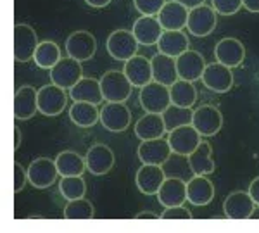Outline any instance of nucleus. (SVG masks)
Masks as SVG:
<instances>
[{"instance_id":"28","label":"nucleus","mask_w":259,"mask_h":233,"mask_svg":"<svg viewBox=\"0 0 259 233\" xmlns=\"http://www.w3.org/2000/svg\"><path fill=\"white\" fill-rule=\"evenodd\" d=\"M189 45H190L189 36L182 30H164L159 41H157L159 52L166 54L169 57H175V59L178 56H182L183 52L189 51Z\"/></svg>"},{"instance_id":"24","label":"nucleus","mask_w":259,"mask_h":233,"mask_svg":"<svg viewBox=\"0 0 259 233\" xmlns=\"http://www.w3.org/2000/svg\"><path fill=\"white\" fill-rule=\"evenodd\" d=\"M157 199L164 207L183 206V202L187 201V181L178 176L166 178L157 192Z\"/></svg>"},{"instance_id":"44","label":"nucleus","mask_w":259,"mask_h":233,"mask_svg":"<svg viewBox=\"0 0 259 233\" xmlns=\"http://www.w3.org/2000/svg\"><path fill=\"white\" fill-rule=\"evenodd\" d=\"M175 2H178V4H182V6H185L187 9H194V7H197V6H202L204 4V0H175Z\"/></svg>"},{"instance_id":"48","label":"nucleus","mask_w":259,"mask_h":233,"mask_svg":"<svg viewBox=\"0 0 259 233\" xmlns=\"http://www.w3.org/2000/svg\"><path fill=\"white\" fill-rule=\"evenodd\" d=\"M249 219H259V204H256L252 209V213H250V218Z\"/></svg>"},{"instance_id":"37","label":"nucleus","mask_w":259,"mask_h":233,"mask_svg":"<svg viewBox=\"0 0 259 233\" xmlns=\"http://www.w3.org/2000/svg\"><path fill=\"white\" fill-rule=\"evenodd\" d=\"M59 190L64 199L74 201V199H80L85 195L87 183L81 176H62L59 183Z\"/></svg>"},{"instance_id":"16","label":"nucleus","mask_w":259,"mask_h":233,"mask_svg":"<svg viewBox=\"0 0 259 233\" xmlns=\"http://www.w3.org/2000/svg\"><path fill=\"white\" fill-rule=\"evenodd\" d=\"M87 169L95 174V176H102V174L109 173L114 166V152L111 151V147L104 144H95L89 149L85 156Z\"/></svg>"},{"instance_id":"11","label":"nucleus","mask_w":259,"mask_h":233,"mask_svg":"<svg viewBox=\"0 0 259 233\" xmlns=\"http://www.w3.org/2000/svg\"><path fill=\"white\" fill-rule=\"evenodd\" d=\"M100 123L109 131H124L132 123V112L124 102H107L100 109Z\"/></svg>"},{"instance_id":"29","label":"nucleus","mask_w":259,"mask_h":233,"mask_svg":"<svg viewBox=\"0 0 259 233\" xmlns=\"http://www.w3.org/2000/svg\"><path fill=\"white\" fill-rule=\"evenodd\" d=\"M69 97L74 102H90L99 106L104 101L102 86H100V80H94V78H81L73 88L69 90Z\"/></svg>"},{"instance_id":"19","label":"nucleus","mask_w":259,"mask_h":233,"mask_svg":"<svg viewBox=\"0 0 259 233\" xmlns=\"http://www.w3.org/2000/svg\"><path fill=\"white\" fill-rule=\"evenodd\" d=\"M254 206H256V204H254L249 192L237 190V192H232L227 199H225L223 211H225V216H227L228 219L242 221V219L250 218V213H252Z\"/></svg>"},{"instance_id":"13","label":"nucleus","mask_w":259,"mask_h":233,"mask_svg":"<svg viewBox=\"0 0 259 233\" xmlns=\"http://www.w3.org/2000/svg\"><path fill=\"white\" fill-rule=\"evenodd\" d=\"M216 12L212 7L197 6L189 12V21H187V28L194 36H207L214 31L216 28Z\"/></svg>"},{"instance_id":"39","label":"nucleus","mask_w":259,"mask_h":233,"mask_svg":"<svg viewBox=\"0 0 259 233\" xmlns=\"http://www.w3.org/2000/svg\"><path fill=\"white\" fill-rule=\"evenodd\" d=\"M240 7H244L242 0H212V9L223 16L237 14L240 11Z\"/></svg>"},{"instance_id":"1","label":"nucleus","mask_w":259,"mask_h":233,"mask_svg":"<svg viewBox=\"0 0 259 233\" xmlns=\"http://www.w3.org/2000/svg\"><path fill=\"white\" fill-rule=\"evenodd\" d=\"M100 86H102L104 101L107 102H126L133 90V85L130 83L126 74L116 69L107 71L100 78Z\"/></svg>"},{"instance_id":"25","label":"nucleus","mask_w":259,"mask_h":233,"mask_svg":"<svg viewBox=\"0 0 259 233\" xmlns=\"http://www.w3.org/2000/svg\"><path fill=\"white\" fill-rule=\"evenodd\" d=\"M189 12L190 11L185 6L169 0L157 14V19L164 30H183L187 26V21H189Z\"/></svg>"},{"instance_id":"47","label":"nucleus","mask_w":259,"mask_h":233,"mask_svg":"<svg viewBox=\"0 0 259 233\" xmlns=\"http://www.w3.org/2000/svg\"><path fill=\"white\" fill-rule=\"evenodd\" d=\"M19 145H21V131L18 126H14V149L16 151L19 149Z\"/></svg>"},{"instance_id":"2","label":"nucleus","mask_w":259,"mask_h":233,"mask_svg":"<svg viewBox=\"0 0 259 233\" xmlns=\"http://www.w3.org/2000/svg\"><path fill=\"white\" fill-rule=\"evenodd\" d=\"M139 40L135 38L133 31L128 30H116L107 36L106 49L109 52V56L116 61L126 62L132 59L133 56H137L139 52Z\"/></svg>"},{"instance_id":"21","label":"nucleus","mask_w":259,"mask_h":233,"mask_svg":"<svg viewBox=\"0 0 259 233\" xmlns=\"http://www.w3.org/2000/svg\"><path fill=\"white\" fill-rule=\"evenodd\" d=\"M123 73L126 74L130 83H132L133 86H139V88L149 85L150 81H154L152 64H150V61L144 56H133L132 59H128L124 62Z\"/></svg>"},{"instance_id":"43","label":"nucleus","mask_w":259,"mask_h":233,"mask_svg":"<svg viewBox=\"0 0 259 233\" xmlns=\"http://www.w3.org/2000/svg\"><path fill=\"white\" fill-rule=\"evenodd\" d=\"M242 6H244L249 12L259 14V0H242Z\"/></svg>"},{"instance_id":"38","label":"nucleus","mask_w":259,"mask_h":233,"mask_svg":"<svg viewBox=\"0 0 259 233\" xmlns=\"http://www.w3.org/2000/svg\"><path fill=\"white\" fill-rule=\"evenodd\" d=\"M168 0H133L135 9L144 16H157Z\"/></svg>"},{"instance_id":"41","label":"nucleus","mask_w":259,"mask_h":233,"mask_svg":"<svg viewBox=\"0 0 259 233\" xmlns=\"http://www.w3.org/2000/svg\"><path fill=\"white\" fill-rule=\"evenodd\" d=\"M26 181H30L28 180V169H24L19 162H14V192H21Z\"/></svg>"},{"instance_id":"46","label":"nucleus","mask_w":259,"mask_h":233,"mask_svg":"<svg viewBox=\"0 0 259 233\" xmlns=\"http://www.w3.org/2000/svg\"><path fill=\"white\" fill-rule=\"evenodd\" d=\"M137 219H159L161 218V214H154V213H150V211H144V213H139L135 216Z\"/></svg>"},{"instance_id":"35","label":"nucleus","mask_w":259,"mask_h":233,"mask_svg":"<svg viewBox=\"0 0 259 233\" xmlns=\"http://www.w3.org/2000/svg\"><path fill=\"white\" fill-rule=\"evenodd\" d=\"M192 116H194V111H190V107L175 106V104H171L168 109L162 112V119H164L168 131L185 126V124H192Z\"/></svg>"},{"instance_id":"14","label":"nucleus","mask_w":259,"mask_h":233,"mask_svg":"<svg viewBox=\"0 0 259 233\" xmlns=\"http://www.w3.org/2000/svg\"><path fill=\"white\" fill-rule=\"evenodd\" d=\"M139 159L142 164H157L162 166L169 161L171 151L168 138H154V140H142V144L137 149Z\"/></svg>"},{"instance_id":"4","label":"nucleus","mask_w":259,"mask_h":233,"mask_svg":"<svg viewBox=\"0 0 259 233\" xmlns=\"http://www.w3.org/2000/svg\"><path fill=\"white\" fill-rule=\"evenodd\" d=\"M83 78L81 62L73 57H64L50 69V81L64 90H71Z\"/></svg>"},{"instance_id":"33","label":"nucleus","mask_w":259,"mask_h":233,"mask_svg":"<svg viewBox=\"0 0 259 233\" xmlns=\"http://www.w3.org/2000/svg\"><path fill=\"white\" fill-rule=\"evenodd\" d=\"M62 59L61 57V49L56 41L52 40H44L38 43L36 47V52L33 56V61L35 64L41 69H52L54 66L57 64Z\"/></svg>"},{"instance_id":"32","label":"nucleus","mask_w":259,"mask_h":233,"mask_svg":"<svg viewBox=\"0 0 259 233\" xmlns=\"http://www.w3.org/2000/svg\"><path fill=\"white\" fill-rule=\"evenodd\" d=\"M69 118L76 126L90 128L100 119V111L95 104L90 102H74L69 109Z\"/></svg>"},{"instance_id":"8","label":"nucleus","mask_w":259,"mask_h":233,"mask_svg":"<svg viewBox=\"0 0 259 233\" xmlns=\"http://www.w3.org/2000/svg\"><path fill=\"white\" fill-rule=\"evenodd\" d=\"M38 47V36L30 24L18 23L14 26V57L18 62H28L33 59Z\"/></svg>"},{"instance_id":"27","label":"nucleus","mask_w":259,"mask_h":233,"mask_svg":"<svg viewBox=\"0 0 259 233\" xmlns=\"http://www.w3.org/2000/svg\"><path fill=\"white\" fill-rule=\"evenodd\" d=\"M166 131L168 130H166L162 114H157V112H147L135 123V135L140 140L162 138Z\"/></svg>"},{"instance_id":"40","label":"nucleus","mask_w":259,"mask_h":233,"mask_svg":"<svg viewBox=\"0 0 259 233\" xmlns=\"http://www.w3.org/2000/svg\"><path fill=\"white\" fill-rule=\"evenodd\" d=\"M161 219H192V213L183 206H173L166 207L164 213L161 214Z\"/></svg>"},{"instance_id":"45","label":"nucleus","mask_w":259,"mask_h":233,"mask_svg":"<svg viewBox=\"0 0 259 233\" xmlns=\"http://www.w3.org/2000/svg\"><path fill=\"white\" fill-rule=\"evenodd\" d=\"M87 4H89L90 7H97V9H100V7H106L111 4V0H85Z\"/></svg>"},{"instance_id":"26","label":"nucleus","mask_w":259,"mask_h":233,"mask_svg":"<svg viewBox=\"0 0 259 233\" xmlns=\"http://www.w3.org/2000/svg\"><path fill=\"white\" fill-rule=\"evenodd\" d=\"M152 64V76L154 81L162 83L166 86H171L175 81L178 80V71H177V59L169 57L166 54H156L150 59Z\"/></svg>"},{"instance_id":"12","label":"nucleus","mask_w":259,"mask_h":233,"mask_svg":"<svg viewBox=\"0 0 259 233\" xmlns=\"http://www.w3.org/2000/svg\"><path fill=\"white\" fill-rule=\"evenodd\" d=\"M200 80H202L206 88L216 91V94H227L233 85V73L232 68L216 61L206 66Z\"/></svg>"},{"instance_id":"15","label":"nucleus","mask_w":259,"mask_h":233,"mask_svg":"<svg viewBox=\"0 0 259 233\" xmlns=\"http://www.w3.org/2000/svg\"><path fill=\"white\" fill-rule=\"evenodd\" d=\"M206 61L204 56L197 51H187L182 56L177 57V71L180 80H187V81H197L202 78L204 69H206Z\"/></svg>"},{"instance_id":"30","label":"nucleus","mask_w":259,"mask_h":233,"mask_svg":"<svg viewBox=\"0 0 259 233\" xmlns=\"http://www.w3.org/2000/svg\"><path fill=\"white\" fill-rule=\"evenodd\" d=\"M211 145L200 142L194 152L189 156V168L194 174H211L214 173V161L211 157Z\"/></svg>"},{"instance_id":"5","label":"nucleus","mask_w":259,"mask_h":233,"mask_svg":"<svg viewBox=\"0 0 259 233\" xmlns=\"http://www.w3.org/2000/svg\"><path fill=\"white\" fill-rule=\"evenodd\" d=\"M192 126L200 133V136H212L223 126V114L220 112L218 107L204 104V106H199L194 111Z\"/></svg>"},{"instance_id":"6","label":"nucleus","mask_w":259,"mask_h":233,"mask_svg":"<svg viewBox=\"0 0 259 233\" xmlns=\"http://www.w3.org/2000/svg\"><path fill=\"white\" fill-rule=\"evenodd\" d=\"M200 142H202L200 140V133L192 124H185V126H180L168 131V144L173 154H177V156L189 157L197 149Z\"/></svg>"},{"instance_id":"17","label":"nucleus","mask_w":259,"mask_h":233,"mask_svg":"<svg viewBox=\"0 0 259 233\" xmlns=\"http://www.w3.org/2000/svg\"><path fill=\"white\" fill-rule=\"evenodd\" d=\"M214 57L216 61L228 66V68H239L245 59V47L242 45L240 40L228 36V38H223L216 43Z\"/></svg>"},{"instance_id":"3","label":"nucleus","mask_w":259,"mask_h":233,"mask_svg":"<svg viewBox=\"0 0 259 233\" xmlns=\"http://www.w3.org/2000/svg\"><path fill=\"white\" fill-rule=\"evenodd\" d=\"M140 104L147 112L162 114L171 106L169 86L157 81H150L149 85L140 88Z\"/></svg>"},{"instance_id":"20","label":"nucleus","mask_w":259,"mask_h":233,"mask_svg":"<svg viewBox=\"0 0 259 233\" xmlns=\"http://www.w3.org/2000/svg\"><path fill=\"white\" fill-rule=\"evenodd\" d=\"M164 180H166L164 169H162V166H157V164L140 166V169L137 171V178H135L139 190L145 195H157Z\"/></svg>"},{"instance_id":"22","label":"nucleus","mask_w":259,"mask_h":233,"mask_svg":"<svg viewBox=\"0 0 259 233\" xmlns=\"http://www.w3.org/2000/svg\"><path fill=\"white\" fill-rule=\"evenodd\" d=\"M214 199V185L206 174H194L187 181V201L194 206H207Z\"/></svg>"},{"instance_id":"34","label":"nucleus","mask_w":259,"mask_h":233,"mask_svg":"<svg viewBox=\"0 0 259 233\" xmlns=\"http://www.w3.org/2000/svg\"><path fill=\"white\" fill-rule=\"evenodd\" d=\"M171 104L182 107H192L197 101V90H195L194 83L187 80H178L169 86Z\"/></svg>"},{"instance_id":"10","label":"nucleus","mask_w":259,"mask_h":233,"mask_svg":"<svg viewBox=\"0 0 259 233\" xmlns=\"http://www.w3.org/2000/svg\"><path fill=\"white\" fill-rule=\"evenodd\" d=\"M66 104L68 95L61 86L50 83L38 90V112L44 116H59L66 109Z\"/></svg>"},{"instance_id":"9","label":"nucleus","mask_w":259,"mask_h":233,"mask_svg":"<svg viewBox=\"0 0 259 233\" xmlns=\"http://www.w3.org/2000/svg\"><path fill=\"white\" fill-rule=\"evenodd\" d=\"M57 176H59V169L56 161L49 157H38L28 166V180L35 189H49L54 185Z\"/></svg>"},{"instance_id":"31","label":"nucleus","mask_w":259,"mask_h":233,"mask_svg":"<svg viewBox=\"0 0 259 233\" xmlns=\"http://www.w3.org/2000/svg\"><path fill=\"white\" fill-rule=\"evenodd\" d=\"M56 164L61 176H81L87 169L85 157L74 151H64L56 157Z\"/></svg>"},{"instance_id":"7","label":"nucleus","mask_w":259,"mask_h":233,"mask_svg":"<svg viewBox=\"0 0 259 233\" xmlns=\"http://www.w3.org/2000/svg\"><path fill=\"white\" fill-rule=\"evenodd\" d=\"M66 52H68L69 57L80 62L90 61L97 52V40L90 31H74L66 40Z\"/></svg>"},{"instance_id":"18","label":"nucleus","mask_w":259,"mask_h":233,"mask_svg":"<svg viewBox=\"0 0 259 233\" xmlns=\"http://www.w3.org/2000/svg\"><path fill=\"white\" fill-rule=\"evenodd\" d=\"M38 112V91L31 85H23L14 95V116L16 119L26 121Z\"/></svg>"},{"instance_id":"42","label":"nucleus","mask_w":259,"mask_h":233,"mask_svg":"<svg viewBox=\"0 0 259 233\" xmlns=\"http://www.w3.org/2000/svg\"><path fill=\"white\" fill-rule=\"evenodd\" d=\"M247 192H249L250 197H252L254 204H259V176H257V178H254V180L250 181Z\"/></svg>"},{"instance_id":"36","label":"nucleus","mask_w":259,"mask_h":233,"mask_svg":"<svg viewBox=\"0 0 259 233\" xmlns=\"http://www.w3.org/2000/svg\"><path fill=\"white\" fill-rule=\"evenodd\" d=\"M95 216L94 204L90 201H87L85 197L74 199L69 201L68 206L64 207V218L66 219H92Z\"/></svg>"},{"instance_id":"23","label":"nucleus","mask_w":259,"mask_h":233,"mask_svg":"<svg viewBox=\"0 0 259 233\" xmlns=\"http://www.w3.org/2000/svg\"><path fill=\"white\" fill-rule=\"evenodd\" d=\"M132 31L140 45L150 47V45H157L164 28L161 26L159 19L154 18V16H142V18L135 21Z\"/></svg>"}]
</instances>
